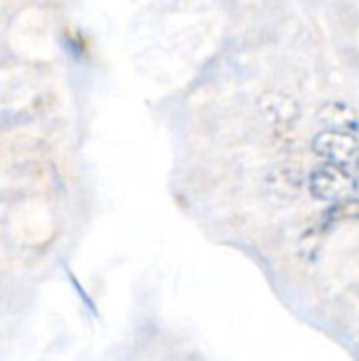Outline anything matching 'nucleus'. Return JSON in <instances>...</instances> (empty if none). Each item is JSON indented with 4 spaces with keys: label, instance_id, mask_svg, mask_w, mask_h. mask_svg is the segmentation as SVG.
Listing matches in <instances>:
<instances>
[{
    "label": "nucleus",
    "instance_id": "6",
    "mask_svg": "<svg viewBox=\"0 0 359 361\" xmlns=\"http://www.w3.org/2000/svg\"><path fill=\"white\" fill-rule=\"evenodd\" d=\"M328 218L332 222H355V220H359V199L351 197V199L332 203V207L328 209Z\"/></svg>",
    "mask_w": 359,
    "mask_h": 361
},
{
    "label": "nucleus",
    "instance_id": "1",
    "mask_svg": "<svg viewBox=\"0 0 359 361\" xmlns=\"http://www.w3.org/2000/svg\"><path fill=\"white\" fill-rule=\"evenodd\" d=\"M307 188L311 197H315L317 201L339 203L355 197L359 182L347 167L334 163H322L307 176Z\"/></svg>",
    "mask_w": 359,
    "mask_h": 361
},
{
    "label": "nucleus",
    "instance_id": "2",
    "mask_svg": "<svg viewBox=\"0 0 359 361\" xmlns=\"http://www.w3.org/2000/svg\"><path fill=\"white\" fill-rule=\"evenodd\" d=\"M311 148L324 163H334L343 167L353 165L359 159L358 135L347 133V131L322 129L320 133H315Z\"/></svg>",
    "mask_w": 359,
    "mask_h": 361
},
{
    "label": "nucleus",
    "instance_id": "4",
    "mask_svg": "<svg viewBox=\"0 0 359 361\" xmlns=\"http://www.w3.org/2000/svg\"><path fill=\"white\" fill-rule=\"evenodd\" d=\"M317 121L324 129L332 131H347V133H359V114L358 110L343 99H330L320 106Z\"/></svg>",
    "mask_w": 359,
    "mask_h": 361
},
{
    "label": "nucleus",
    "instance_id": "5",
    "mask_svg": "<svg viewBox=\"0 0 359 361\" xmlns=\"http://www.w3.org/2000/svg\"><path fill=\"white\" fill-rule=\"evenodd\" d=\"M264 182H267V186H269V190L273 195H277L281 199H292L307 186V176L303 173L300 167L284 163V165L273 167L267 173Z\"/></svg>",
    "mask_w": 359,
    "mask_h": 361
},
{
    "label": "nucleus",
    "instance_id": "3",
    "mask_svg": "<svg viewBox=\"0 0 359 361\" xmlns=\"http://www.w3.org/2000/svg\"><path fill=\"white\" fill-rule=\"evenodd\" d=\"M256 110L271 127H292L300 118V104L281 89H267L256 97Z\"/></svg>",
    "mask_w": 359,
    "mask_h": 361
}]
</instances>
